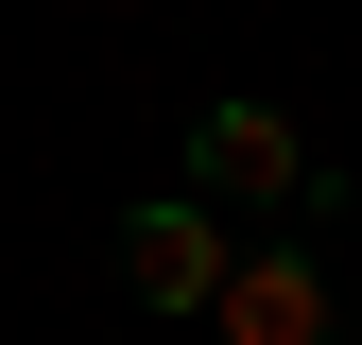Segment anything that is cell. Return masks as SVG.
<instances>
[{"label": "cell", "instance_id": "obj_2", "mask_svg": "<svg viewBox=\"0 0 362 345\" xmlns=\"http://www.w3.org/2000/svg\"><path fill=\"white\" fill-rule=\"evenodd\" d=\"M224 345H345V293H328V259H224Z\"/></svg>", "mask_w": 362, "mask_h": 345}, {"label": "cell", "instance_id": "obj_3", "mask_svg": "<svg viewBox=\"0 0 362 345\" xmlns=\"http://www.w3.org/2000/svg\"><path fill=\"white\" fill-rule=\"evenodd\" d=\"M121 276H139L156 311H207V293H224V225H207L190 190H156V207H121Z\"/></svg>", "mask_w": 362, "mask_h": 345}, {"label": "cell", "instance_id": "obj_1", "mask_svg": "<svg viewBox=\"0 0 362 345\" xmlns=\"http://www.w3.org/2000/svg\"><path fill=\"white\" fill-rule=\"evenodd\" d=\"M190 207H328V156L276 104H207L190 121Z\"/></svg>", "mask_w": 362, "mask_h": 345}]
</instances>
